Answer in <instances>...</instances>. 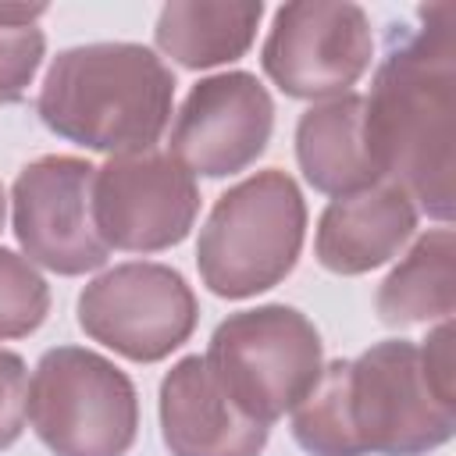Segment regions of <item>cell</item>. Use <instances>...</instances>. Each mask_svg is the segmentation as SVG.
Masks as SVG:
<instances>
[{"mask_svg":"<svg viewBox=\"0 0 456 456\" xmlns=\"http://www.w3.org/2000/svg\"><path fill=\"white\" fill-rule=\"evenodd\" d=\"M203 360L232 403L271 428L317 385L324 342L303 310L289 303H260L228 314L214 328Z\"/></svg>","mask_w":456,"mask_h":456,"instance_id":"cell-5","label":"cell"},{"mask_svg":"<svg viewBox=\"0 0 456 456\" xmlns=\"http://www.w3.org/2000/svg\"><path fill=\"white\" fill-rule=\"evenodd\" d=\"M306 239V200L281 167H264L221 192L200 228L196 267L221 299H249L281 285Z\"/></svg>","mask_w":456,"mask_h":456,"instance_id":"cell-4","label":"cell"},{"mask_svg":"<svg viewBox=\"0 0 456 456\" xmlns=\"http://www.w3.org/2000/svg\"><path fill=\"white\" fill-rule=\"evenodd\" d=\"M378 317L388 328L449 321L456 306V235L452 228L424 232L410 253L388 271L374 296Z\"/></svg>","mask_w":456,"mask_h":456,"instance_id":"cell-16","label":"cell"},{"mask_svg":"<svg viewBox=\"0 0 456 456\" xmlns=\"http://www.w3.org/2000/svg\"><path fill=\"white\" fill-rule=\"evenodd\" d=\"M274 132V100L253 71L200 78L171 125V157L196 178H228L256 164Z\"/></svg>","mask_w":456,"mask_h":456,"instance_id":"cell-11","label":"cell"},{"mask_svg":"<svg viewBox=\"0 0 456 456\" xmlns=\"http://www.w3.org/2000/svg\"><path fill=\"white\" fill-rule=\"evenodd\" d=\"M175 107V71L142 43H82L61 50L39 86V121L107 157L146 153Z\"/></svg>","mask_w":456,"mask_h":456,"instance_id":"cell-3","label":"cell"},{"mask_svg":"<svg viewBox=\"0 0 456 456\" xmlns=\"http://www.w3.org/2000/svg\"><path fill=\"white\" fill-rule=\"evenodd\" d=\"M25 417L53 456H128L139 435V392L103 353L53 346L32 370Z\"/></svg>","mask_w":456,"mask_h":456,"instance_id":"cell-6","label":"cell"},{"mask_svg":"<svg viewBox=\"0 0 456 456\" xmlns=\"http://www.w3.org/2000/svg\"><path fill=\"white\" fill-rule=\"evenodd\" d=\"M417 217L420 210L413 200L392 182H374L360 192L335 196L317 217L314 256L331 274H367L399 256L417 232Z\"/></svg>","mask_w":456,"mask_h":456,"instance_id":"cell-13","label":"cell"},{"mask_svg":"<svg viewBox=\"0 0 456 456\" xmlns=\"http://www.w3.org/2000/svg\"><path fill=\"white\" fill-rule=\"evenodd\" d=\"M50 314V285L36 264L0 246V338L32 335Z\"/></svg>","mask_w":456,"mask_h":456,"instance_id":"cell-17","label":"cell"},{"mask_svg":"<svg viewBox=\"0 0 456 456\" xmlns=\"http://www.w3.org/2000/svg\"><path fill=\"white\" fill-rule=\"evenodd\" d=\"M200 303L182 271L153 260L114 264L78 292V328L132 363H160L182 349Z\"/></svg>","mask_w":456,"mask_h":456,"instance_id":"cell-7","label":"cell"},{"mask_svg":"<svg viewBox=\"0 0 456 456\" xmlns=\"http://www.w3.org/2000/svg\"><path fill=\"white\" fill-rule=\"evenodd\" d=\"M93 175L86 157L46 153L25 164L11 185V228L21 256L78 278L100 271L110 256L93 221Z\"/></svg>","mask_w":456,"mask_h":456,"instance_id":"cell-9","label":"cell"},{"mask_svg":"<svg viewBox=\"0 0 456 456\" xmlns=\"http://www.w3.org/2000/svg\"><path fill=\"white\" fill-rule=\"evenodd\" d=\"M43 57L46 36L39 25H0V107L25 100Z\"/></svg>","mask_w":456,"mask_h":456,"instance_id":"cell-18","label":"cell"},{"mask_svg":"<svg viewBox=\"0 0 456 456\" xmlns=\"http://www.w3.org/2000/svg\"><path fill=\"white\" fill-rule=\"evenodd\" d=\"M196 214L200 185L171 153L107 157L93 175V221L107 249H171L192 232Z\"/></svg>","mask_w":456,"mask_h":456,"instance_id":"cell-10","label":"cell"},{"mask_svg":"<svg viewBox=\"0 0 456 456\" xmlns=\"http://www.w3.org/2000/svg\"><path fill=\"white\" fill-rule=\"evenodd\" d=\"M363 142L381 182L417 210L452 221L456 210V4H428L388 28L385 57L363 96Z\"/></svg>","mask_w":456,"mask_h":456,"instance_id":"cell-1","label":"cell"},{"mask_svg":"<svg viewBox=\"0 0 456 456\" xmlns=\"http://www.w3.org/2000/svg\"><path fill=\"white\" fill-rule=\"evenodd\" d=\"M296 160L324 196H349L381 182L363 142V96L346 93L306 107L296 121Z\"/></svg>","mask_w":456,"mask_h":456,"instance_id":"cell-14","label":"cell"},{"mask_svg":"<svg viewBox=\"0 0 456 456\" xmlns=\"http://www.w3.org/2000/svg\"><path fill=\"white\" fill-rule=\"evenodd\" d=\"M25 410H28V367L14 349L0 346V452L21 438Z\"/></svg>","mask_w":456,"mask_h":456,"instance_id":"cell-19","label":"cell"},{"mask_svg":"<svg viewBox=\"0 0 456 456\" xmlns=\"http://www.w3.org/2000/svg\"><path fill=\"white\" fill-rule=\"evenodd\" d=\"M157 410L171 456H260L267 449L271 428L232 403L200 353L164 374Z\"/></svg>","mask_w":456,"mask_h":456,"instance_id":"cell-12","label":"cell"},{"mask_svg":"<svg viewBox=\"0 0 456 456\" xmlns=\"http://www.w3.org/2000/svg\"><path fill=\"white\" fill-rule=\"evenodd\" d=\"M456 431L445 395L410 338H385L321 367L292 410V438L310 456H428Z\"/></svg>","mask_w":456,"mask_h":456,"instance_id":"cell-2","label":"cell"},{"mask_svg":"<svg viewBox=\"0 0 456 456\" xmlns=\"http://www.w3.org/2000/svg\"><path fill=\"white\" fill-rule=\"evenodd\" d=\"M4 221H7V196H4V185H0V232H4Z\"/></svg>","mask_w":456,"mask_h":456,"instance_id":"cell-21","label":"cell"},{"mask_svg":"<svg viewBox=\"0 0 456 456\" xmlns=\"http://www.w3.org/2000/svg\"><path fill=\"white\" fill-rule=\"evenodd\" d=\"M374 57L370 18L349 0L281 4L260 46L264 75L292 100L346 96Z\"/></svg>","mask_w":456,"mask_h":456,"instance_id":"cell-8","label":"cell"},{"mask_svg":"<svg viewBox=\"0 0 456 456\" xmlns=\"http://www.w3.org/2000/svg\"><path fill=\"white\" fill-rule=\"evenodd\" d=\"M46 14V4H0V25H36Z\"/></svg>","mask_w":456,"mask_h":456,"instance_id":"cell-20","label":"cell"},{"mask_svg":"<svg viewBox=\"0 0 456 456\" xmlns=\"http://www.w3.org/2000/svg\"><path fill=\"white\" fill-rule=\"evenodd\" d=\"M264 18L260 0H171L160 7L157 50L189 71H207L246 57Z\"/></svg>","mask_w":456,"mask_h":456,"instance_id":"cell-15","label":"cell"}]
</instances>
